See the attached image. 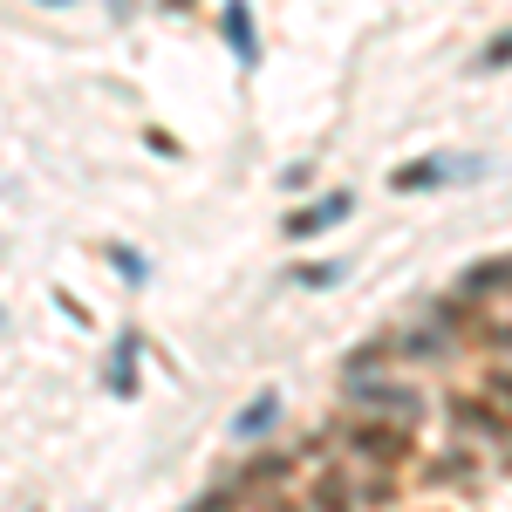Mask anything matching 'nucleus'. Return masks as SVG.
I'll use <instances>...</instances> for the list:
<instances>
[{
	"label": "nucleus",
	"mask_w": 512,
	"mask_h": 512,
	"mask_svg": "<svg viewBox=\"0 0 512 512\" xmlns=\"http://www.w3.org/2000/svg\"><path fill=\"white\" fill-rule=\"evenodd\" d=\"M335 219H349V198H328V205H308V212H294V219H287V233L308 239V233H321V226H335Z\"/></svg>",
	"instance_id": "nucleus-2"
},
{
	"label": "nucleus",
	"mask_w": 512,
	"mask_h": 512,
	"mask_svg": "<svg viewBox=\"0 0 512 512\" xmlns=\"http://www.w3.org/2000/svg\"><path fill=\"white\" fill-rule=\"evenodd\" d=\"M437 178H444V164H431V158H424V164H403V171H396L390 185H396V192H424V185H437Z\"/></svg>",
	"instance_id": "nucleus-4"
},
{
	"label": "nucleus",
	"mask_w": 512,
	"mask_h": 512,
	"mask_svg": "<svg viewBox=\"0 0 512 512\" xmlns=\"http://www.w3.org/2000/svg\"><path fill=\"white\" fill-rule=\"evenodd\" d=\"M349 444L362 451V458H376V465H396V458L410 451V431H369V424H355Z\"/></svg>",
	"instance_id": "nucleus-1"
},
{
	"label": "nucleus",
	"mask_w": 512,
	"mask_h": 512,
	"mask_svg": "<svg viewBox=\"0 0 512 512\" xmlns=\"http://www.w3.org/2000/svg\"><path fill=\"white\" fill-rule=\"evenodd\" d=\"M499 280H506V260H492V267H472V274H465V287H472V294H485V287H499Z\"/></svg>",
	"instance_id": "nucleus-6"
},
{
	"label": "nucleus",
	"mask_w": 512,
	"mask_h": 512,
	"mask_svg": "<svg viewBox=\"0 0 512 512\" xmlns=\"http://www.w3.org/2000/svg\"><path fill=\"white\" fill-rule=\"evenodd\" d=\"M274 410H280V396H274V390L253 396V403H246V417H239V437H260L267 424H274Z\"/></svg>",
	"instance_id": "nucleus-3"
},
{
	"label": "nucleus",
	"mask_w": 512,
	"mask_h": 512,
	"mask_svg": "<svg viewBox=\"0 0 512 512\" xmlns=\"http://www.w3.org/2000/svg\"><path fill=\"white\" fill-rule=\"evenodd\" d=\"M130 362H137V335H123V342H117V369H110V390H117V396H130V390H137Z\"/></svg>",
	"instance_id": "nucleus-5"
}]
</instances>
